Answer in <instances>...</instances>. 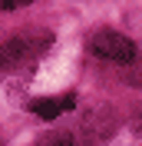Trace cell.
<instances>
[{
  "label": "cell",
  "mask_w": 142,
  "mask_h": 146,
  "mask_svg": "<svg viewBox=\"0 0 142 146\" xmlns=\"http://www.w3.org/2000/svg\"><path fill=\"white\" fill-rule=\"evenodd\" d=\"M112 129H116L112 110H96V113L86 119V126H83V139L89 136V146H96V143H103V139L112 136Z\"/></svg>",
  "instance_id": "3957f363"
},
{
  "label": "cell",
  "mask_w": 142,
  "mask_h": 146,
  "mask_svg": "<svg viewBox=\"0 0 142 146\" xmlns=\"http://www.w3.org/2000/svg\"><path fill=\"white\" fill-rule=\"evenodd\" d=\"M76 106V96L73 93H66V96H43V100H33L30 103V110H33L40 119H56L60 113H66V110Z\"/></svg>",
  "instance_id": "277c9868"
},
{
  "label": "cell",
  "mask_w": 142,
  "mask_h": 146,
  "mask_svg": "<svg viewBox=\"0 0 142 146\" xmlns=\"http://www.w3.org/2000/svg\"><path fill=\"white\" fill-rule=\"evenodd\" d=\"M135 83H142V76H139V80H135Z\"/></svg>",
  "instance_id": "52a82bcc"
},
{
  "label": "cell",
  "mask_w": 142,
  "mask_h": 146,
  "mask_svg": "<svg viewBox=\"0 0 142 146\" xmlns=\"http://www.w3.org/2000/svg\"><path fill=\"white\" fill-rule=\"evenodd\" d=\"M36 146H76V139H73V133L63 129V133H46Z\"/></svg>",
  "instance_id": "5b68a950"
},
{
  "label": "cell",
  "mask_w": 142,
  "mask_h": 146,
  "mask_svg": "<svg viewBox=\"0 0 142 146\" xmlns=\"http://www.w3.org/2000/svg\"><path fill=\"white\" fill-rule=\"evenodd\" d=\"M89 50L99 56V60H112V63H135L139 60V50L129 36L116 33V30H96L89 36Z\"/></svg>",
  "instance_id": "6da1fadb"
},
{
  "label": "cell",
  "mask_w": 142,
  "mask_h": 146,
  "mask_svg": "<svg viewBox=\"0 0 142 146\" xmlns=\"http://www.w3.org/2000/svg\"><path fill=\"white\" fill-rule=\"evenodd\" d=\"M132 123H135V129H139V133H142V106L135 110V119H132Z\"/></svg>",
  "instance_id": "8992f818"
},
{
  "label": "cell",
  "mask_w": 142,
  "mask_h": 146,
  "mask_svg": "<svg viewBox=\"0 0 142 146\" xmlns=\"http://www.w3.org/2000/svg\"><path fill=\"white\" fill-rule=\"evenodd\" d=\"M40 50H43V46H36L33 36H13V40H7V43L0 46V73H10V70H17V66H27Z\"/></svg>",
  "instance_id": "7a4b0ae2"
}]
</instances>
